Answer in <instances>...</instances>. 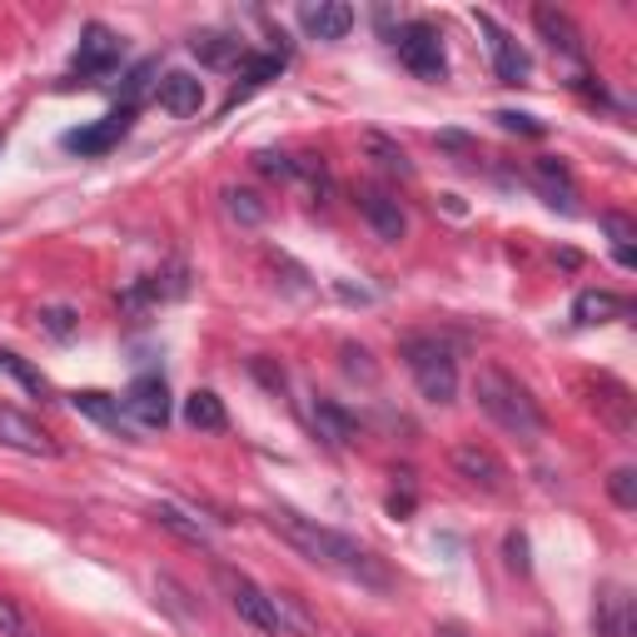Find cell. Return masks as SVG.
Here are the masks:
<instances>
[{"instance_id": "obj_1", "label": "cell", "mask_w": 637, "mask_h": 637, "mask_svg": "<svg viewBox=\"0 0 637 637\" xmlns=\"http://www.w3.org/2000/svg\"><path fill=\"white\" fill-rule=\"evenodd\" d=\"M264 518H270L274 533H280L300 558H310L314 568L334 572V578L359 582V588H374V592L389 588V568H384V562H379L374 553H369V548H359L349 533H339V528L318 523V518L294 513V508H284V503L270 508Z\"/></svg>"}, {"instance_id": "obj_2", "label": "cell", "mask_w": 637, "mask_h": 637, "mask_svg": "<svg viewBox=\"0 0 637 637\" xmlns=\"http://www.w3.org/2000/svg\"><path fill=\"white\" fill-rule=\"evenodd\" d=\"M473 399H478V409H483L503 433H513V439H538V433L548 429L538 399L528 394V384H518L503 364L478 369L473 374Z\"/></svg>"}, {"instance_id": "obj_3", "label": "cell", "mask_w": 637, "mask_h": 637, "mask_svg": "<svg viewBox=\"0 0 637 637\" xmlns=\"http://www.w3.org/2000/svg\"><path fill=\"white\" fill-rule=\"evenodd\" d=\"M399 359L413 374L419 394L429 403H453L459 399V359H453V344L439 334H409L399 339Z\"/></svg>"}, {"instance_id": "obj_4", "label": "cell", "mask_w": 637, "mask_h": 637, "mask_svg": "<svg viewBox=\"0 0 637 637\" xmlns=\"http://www.w3.org/2000/svg\"><path fill=\"white\" fill-rule=\"evenodd\" d=\"M394 50L399 60L413 70L419 80L443 85L449 80V56H443V30L429 26V20H409V26L394 30Z\"/></svg>"}, {"instance_id": "obj_5", "label": "cell", "mask_w": 637, "mask_h": 637, "mask_svg": "<svg viewBox=\"0 0 637 637\" xmlns=\"http://www.w3.org/2000/svg\"><path fill=\"white\" fill-rule=\"evenodd\" d=\"M473 26H478V36L488 40V56H493L498 80H503V85H523L528 76H533V60H528V50L518 46V40L508 36L493 16H488V10H473Z\"/></svg>"}, {"instance_id": "obj_6", "label": "cell", "mask_w": 637, "mask_h": 637, "mask_svg": "<svg viewBox=\"0 0 637 637\" xmlns=\"http://www.w3.org/2000/svg\"><path fill=\"white\" fill-rule=\"evenodd\" d=\"M215 578H219V588H225L229 608H235L239 618L249 623V628H259V633H280V618H274V602H270V592H264L259 582L244 578V572H235V568H219Z\"/></svg>"}, {"instance_id": "obj_7", "label": "cell", "mask_w": 637, "mask_h": 637, "mask_svg": "<svg viewBox=\"0 0 637 637\" xmlns=\"http://www.w3.org/2000/svg\"><path fill=\"white\" fill-rule=\"evenodd\" d=\"M354 205H359V215L369 219V229H374L384 244H399L403 235H409V215H403L399 195H389L384 185H359Z\"/></svg>"}, {"instance_id": "obj_8", "label": "cell", "mask_w": 637, "mask_h": 637, "mask_svg": "<svg viewBox=\"0 0 637 637\" xmlns=\"http://www.w3.org/2000/svg\"><path fill=\"white\" fill-rule=\"evenodd\" d=\"M120 36H115L110 26H100V20H90V26L80 30V46H76V76L85 80H100L110 76L115 66H120Z\"/></svg>"}, {"instance_id": "obj_9", "label": "cell", "mask_w": 637, "mask_h": 637, "mask_svg": "<svg viewBox=\"0 0 637 637\" xmlns=\"http://www.w3.org/2000/svg\"><path fill=\"white\" fill-rule=\"evenodd\" d=\"M120 409H125V419L145 423V429H165V423H169V389H165V379H159V374L130 379V389L120 394Z\"/></svg>"}, {"instance_id": "obj_10", "label": "cell", "mask_w": 637, "mask_h": 637, "mask_svg": "<svg viewBox=\"0 0 637 637\" xmlns=\"http://www.w3.org/2000/svg\"><path fill=\"white\" fill-rule=\"evenodd\" d=\"M0 449H16V453H30V459H56L60 443L40 429L36 419H26L20 409L0 403Z\"/></svg>"}, {"instance_id": "obj_11", "label": "cell", "mask_w": 637, "mask_h": 637, "mask_svg": "<svg viewBox=\"0 0 637 637\" xmlns=\"http://www.w3.org/2000/svg\"><path fill=\"white\" fill-rule=\"evenodd\" d=\"M453 469L459 478H469L473 488H483V493H503L508 488V469L503 459H498L493 449H483V443H453Z\"/></svg>"}, {"instance_id": "obj_12", "label": "cell", "mask_w": 637, "mask_h": 637, "mask_svg": "<svg viewBox=\"0 0 637 637\" xmlns=\"http://www.w3.org/2000/svg\"><path fill=\"white\" fill-rule=\"evenodd\" d=\"M130 125H135V110H130V105H120V110H110L100 125L70 130V135H66V150H70V155H105V150H115V145L130 135Z\"/></svg>"}, {"instance_id": "obj_13", "label": "cell", "mask_w": 637, "mask_h": 637, "mask_svg": "<svg viewBox=\"0 0 637 637\" xmlns=\"http://www.w3.org/2000/svg\"><path fill=\"white\" fill-rule=\"evenodd\" d=\"M592 633L598 637H633L637 618H633V598L623 582H602L598 602H592Z\"/></svg>"}, {"instance_id": "obj_14", "label": "cell", "mask_w": 637, "mask_h": 637, "mask_svg": "<svg viewBox=\"0 0 637 637\" xmlns=\"http://www.w3.org/2000/svg\"><path fill=\"white\" fill-rule=\"evenodd\" d=\"M533 26H538V36L548 40V50H553V56L572 60V66H582V30H578V20H572L568 10L538 6L533 10Z\"/></svg>"}, {"instance_id": "obj_15", "label": "cell", "mask_w": 637, "mask_h": 637, "mask_svg": "<svg viewBox=\"0 0 637 637\" xmlns=\"http://www.w3.org/2000/svg\"><path fill=\"white\" fill-rule=\"evenodd\" d=\"M310 423H314V433L329 443V449H354L359 433H364L354 413H349L344 403H334V399H314L310 403Z\"/></svg>"}, {"instance_id": "obj_16", "label": "cell", "mask_w": 637, "mask_h": 637, "mask_svg": "<svg viewBox=\"0 0 637 637\" xmlns=\"http://www.w3.org/2000/svg\"><path fill=\"white\" fill-rule=\"evenodd\" d=\"M533 185L543 189V199L562 215H578V185H572V169L553 155H538L533 159Z\"/></svg>"}, {"instance_id": "obj_17", "label": "cell", "mask_w": 637, "mask_h": 637, "mask_svg": "<svg viewBox=\"0 0 637 637\" xmlns=\"http://www.w3.org/2000/svg\"><path fill=\"white\" fill-rule=\"evenodd\" d=\"M155 95L175 120H189V115H199V105H205V85L189 76V70H169V76H159Z\"/></svg>"}, {"instance_id": "obj_18", "label": "cell", "mask_w": 637, "mask_h": 637, "mask_svg": "<svg viewBox=\"0 0 637 637\" xmlns=\"http://www.w3.org/2000/svg\"><path fill=\"white\" fill-rule=\"evenodd\" d=\"M592 409L602 413V423H608L623 443H633V394H628V384H618V379L602 374L598 379V403H592Z\"/></svg>"}, {"instance_id": "obj_19", "label": "cell", "mask_w": 637, "mask_h": 637, "mask_svg": "<svg viewBox=\"0 0 637 637\" xmlns=\"http://www.w3.org/2000/svg\"><path fill=\"white\" fill-rule=\"evenodd\" d=\"M300 20L314 40H344L349 30H354V6H344V0H318V6L300 10Z\"/></svg>"}, {"instance_id": "obj_20", "label": "cell", "mask_w": 637, "mask_h": 637, "mask_svg": "<svg viewBox=\"0 0 637 637\" xmlns=\"http://www.w3.org/2000/svg\"><path fill=\"white\" fill-rule=\"evenodd\" d=\"M70 409L85 413V419H95L100 429H110V433H120V439H125V409H120V399L105 394V389H76V394H70Z\"/></svg>"}, {"instance_id": "obj_21", "label": "cell", "mask_w": 637, "mask_h": 637, "mask_svg": "<svg viewBox=\"0 0 637 637\" xmlns=\"http://www.w3.org/2000/svg\"><path fill=\"white\" fill-rule=\"evenodd\" d=\"M185 423L199 433H225L229 429V413H225V399L215 394V389H195V394L185 399Z\"/></svg>"}, {"instance_id": "obj_22", "label": "cell", "mask_w": 637, "mask_h": 637, "mask_svg": "<svg viewBox=\"0 0 637 637\" xmlns=\"http://www.w3.org/2000/svg\"><path fill=\"white\" fill-rule=\"evenodd\" d=\"M189 50H195L205 66H235V60L249 56V46H244L239 36H229V30H199V36L189 40Z\"/></svg>"}, {"instance_id": "obj_23", "label": "cell", "mask_w": 637, "mask_h": 637, "mask_svg": "<svg viewBox=\"0 0 637 637\" xmlns=\"http://www.w3.org/2000/svg\"><path fill=\"white\" fill-rule=\"evenodd\" d=\"M623 314H628V300H618V294H608V290H582L578 300H572V318H578L582 329L612 324V318H623Z\"/></svg>"}, {"instance_id": "obj_24", "label": "cell", "mask_w": 637, "mask_h": 637, "mask_svg": "<svg viewBox=\"0 0 637 637\" xmlns=\"http://www.w3.org/2000/svg\"><path fill=\"white\" fill-rule=\"evenodd\" d=\"M239 66H244V76H239L235 90H229L225 110H235V105H239L249 90H259V85H270L274 76H280V70H284V56H244Z\"/></svg>"}, {"instance_id": "obj_25", "label": "cell", "mask_w": 637, "mask_h": 637, "mask_svg": "<svg viewBox=\"0 0 637 637\" xmlns=\"http://www.w3.org/2000/svg\"><path fill=\"white\" fill-rule=\"evenodd\" d=\"M359 145H364V155L374 159V165L384 169V175H399V179H409V175H413V159L403 155V145H399V140H389V135L369 130V135H364V140H359Z\"/></svg>"}, {"instance_id": "obj_26", "label": "cell", "mask_w": 637, "mask_h": 637, "mask_svg": "<svg viewBox=\"0 0 637 637\" xmlns=\"http://www.w3.org/2000/svg\"><path fill=\"white\" fill-rule=\"evenodd\" d=\"M150 518H155L159 528H169V533H175V538H185V543L209 548V533L195 523V518L185 513V508H175V503H155V508H150Z\"/></svg>"}, {"instance_id": "obj_27", "label": "cell", "mask_w": 637, "mask_h": 637, "mask_svg": "<svg viewBox=\"0 0 637 637\" xmlns=\"http://www.w3.org/2000/svg\"><path fill=\"white\" fill-rule=\"evenodd\" d=\"M0 374H10L26 394H36V399H50V379L40 374L30 359H20V354H10V349H0Z\"/></svg>"}, {"instance_id": "obj_28", "label": "cell", "mask_w": 637, "mask_h": 637, "mask_svg": "<svg viewBox=\"0 0 637 637\" xmlns=\"http://www.w3.org/2000/svg\"><path fill=\"white\" fill-rule=\"evenodd\" d=\"M219 205H225V215L235 219V225H244V229L264 225V215H270V205H264L259 195H249V189H225V195H219Z\"/></svg>"}, {"instance_id": "obj_29", "label": "cell", "mask_w": 637, "mask_h": 637, "mask_svg": "<svg viewBox=\"0 0 637 637\" xmlns=\"http://www.w3.org/2000/svg\"><path fill=\"white\" fill-rule=\"evenodd\" d=\"M270 602H274V618H280V633L294 628L300 637H314V618L304 612V602L294 592H270Z\"/></svg>"}, {"instance_id": "obj_30", "label": "cell", "mask_w": 637, "mask_h": 637, "mask_svg": "<svg viewBox=\"0 0 637 637\" xmlns=\"http://www.w3.org/2000/svg\"><path fill=\"white\" fill-rule=\"evenodd\" d=\"M602 229L612 235V254H618V264H637V254H633L637 225H633V219L618 215V209H608V215H602Z\"/></svg>"}, {"instance_id": "obj_31", "label": "cell", "mask_w": 637, "mask_h": 637, "mask_svg": "<svg viewBox=\"0 0 637 637\" xmlns=\"http://www.w3.org/2000/svg\"><path fill=\"white\" fill-rule=\"evenodd\" d=\"M608 493H612V503L618 508H637V469H612L608 473Z\"/></svg>"}, {"instance_id": "obj_32", "label": "cell", "mask_w": 637, "mask_h": 637, "mask_svg": "<svg viewBox=\"0 0 637 637\" xmlns=\"http://www.w3.org/2000/svg\"><path fill=\"white\" fill-rule=\"evenodd\" d=\"M0 637H36L30 618L16 608V598H0Z\"/></svg>"}, {"instance_id": "obj_33", "label": "cell", "mask_w": 637, "mask_h": 637, "mask_svg": "<svg viewBox=\"0 0 637 637\" xmlns=\"http://www.w3.org/2000/svg\"><path fill=\"white\" fill-rule=\"evenodd\" d=\"M40 324H46V334L70 339V334H76V310H66V304H50V310H40Z\"/></svg>"}, {"instance_id": "obj_34", "label": "cell", "mask_w": 637, "mask_h": 637, "mask_svg": "<svg viewBox=\"0 0 637 637\" xmlns=\"http://www.w3.org/2000/svg\"><path fill=\"white\" fill-rule=\"evenodd\" d=\"M254 169L270 175V179H294V159L280 155V150H259V155H254Z\"/></svg>"}, {"instance_id": "obj_35", "label": "cell", "mask_w": 637, "mask_h": 637, "mask_svg": "<svg viewBox=\"0 0 637 637\" xmlns=\"http://www.w3.org/2000/svg\"><path fill=\"white\" fill-rule=\"evenodd\" d=\"M155 60H140V66H135L130 70V76H125V105H130V110H135V100H140V95H145V85H150L155 80Z\"/></svg>"}, {"instance_id": "obj_36", "label": "cell", "mask_w": 637, "mask_h": 637, "mask_svg": "<svg viewBox=\"0 0 637 637\" xmlns=\"http://www.w3.org/2000/svg\"><path fill=\"white\" fill-rule=\"evenodd\" d=\"M503 553H508V568H513V572H528V568H533V562H528V538H523V533H508V538H503Z\"/></svg>"}, {"instance_id": "obj_37", "label": "cell", "mask_w": 637, "mask_h": 637, "mask_svg": "<svg viewBox=\"0 0 637 637\" xmlns=\"http://www.w3.org/2000/svg\"><path fill=\"white\" fill-rule=\"evenodd\" d=\"M493 120L503 125V130H518V135H543V125H538L533 115H518V110H498Z\"/></svg>"}, {"instance_id": "obj_38", "label": "cell", "mask_w": 637, "mask_h": 637, "mask_svg": "<svg viewBox=\"0 0 637 637\" xmlns=\"http://www.w3.org/2000/svg\"><path fill=\"white\" fill-rule=\"evenodd\" d=\"M339 354H344V369H349V374H359V379H374V364H369V349L344 344V349H339Z\"/></svg>"}, {"instance_id": "obj_39", "label": "cell", "mask_w": 637, "mask_h": 637, "mask_svg": "<svg viewBox=\"0 0 637 637\" xmlns=\"http://www.w3.org/2000/svg\"><path fill=\"white\" fill-rule=\"evenodd\" d=\"M359 637H369V633H359Z\"/></svg>"}]
</instances>
